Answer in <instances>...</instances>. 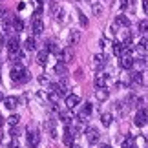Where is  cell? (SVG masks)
<instances>
[{
	"label": "cell",
	"mask_w": 148,
	"mask_h": 148,
	"mask_svg": "<svg viewBox=\"0 0 148 148\" xmlns=\"http://www.w3.org/2000/svg\"><path fill=\"white\" fill-rule=\"evenodd\" d=\"M11 79H13L15 82H29L31 81V75H29V71L26 70V68H22L20 64H16L13 70H11Z\"/></svg>",
	"instance_id": "6da1fadb"
},
{
	"label": "cell",
	"mask_w": 148,
	"mask_h": 148,
	"mask_svg": "<svg viewBox=\"0 0 148 148\" xmlns=\"http://www.w3.org/2000/svg\"><path fill=\"white\" fill-rule=\"evenodd\" d=\"M146 123H148V112L145 108H141V110H137V113L134 117V124L135 126H145Z\"/></svg>",
	"instance_id": "7a4b0ae2"
},
{
	"label": "cell",
	"mask_w": 148,
	"mask_h": 148,
	"mask_svg": "<svg viewBox=\"0 0 148 148\" xmlns=\"http://www.w3.org/2000/svg\"><path fill=\"white\" fill-rule=\"evenodd\" d=\"M81 102V97L75 93H70V95H66V101H64V104L68 110H73V108H77V104Z\"/></svg>",
	"instance_id": "3957f363"
},
{
	"label": "cell",
	"mask_w": 148,
	"mask_h": 148,
	"mask_svg": "<svg viewBox=\"0 0 148 148\" xmlns=\"http://www.w3.org/2000/svg\"><path fill=\"white\" fill-rule=\"evenodd\" d=\"M38 143H40V135H38L37 132H33V130H29V132H27V146L37 148Z\"/></svg>",
	"instance_id": "277c9868"
},
{
	"label": "cell",
	"mask_w": 148,
	"mask_h": 148,
	"mask_svg": "<svg viewBox=\"0 0 148 148\" xmlns=\"http://www.w3.org/2000/svg\"><path fill=\"white\" fill-rule=\"evenodd\" d=\"M99 137H101V134H99V130L95 128V126H90V128H86V139L90 141V143H97L99 141Z\"/></svg>",
	"instance_id": "5b68a950"
},
{
	"label": "cell",
	"mask_w": 148,
	"mask_h": 148,
	"mask_svg": "<svg viewBox=\"0 0 148 148\" xmlns=\"http://www.w3.org/2000/svg\"><path fill=\"white\" fill-rule=\"evenodd\" d=\"M92 112H93V104H92V102H84L82 110H81V113H79V119H82V121L86 123V119L92 115Z\"/></svg>",
	"instance_id": "8992f818"
},
{
	"label": "cell",
	"mask_w": 148,
	"mask_h": 148,
	"mask_svg": "<svg viewBox=\"0 0 148 148\" xmlns=\"http://www.w3.org/2000/svg\"><path fill=\"white\" fill-rule=\"evenodd\" d=\"M106 62H108V59H106V55H104V53H97V55H93V68H95V70H101V68H104V66H106Z\"/></svg>",
	"instance_id": "52a82bcc"
},
{
	"label": "cell",
	"mask_w": 148,
	"mask_h": 148,
	"mask_svg": "<svg viewBox=\"0 0 148 148\" xmlns=\"http://www.w3.org/2000/svg\"><path fill=\"white\" fill-rule=\"evenodd\" d=\"M79 40H81V31L79 29H71L70 31V35H68V46H77Z\"/></svg>",
	"instance_id": "ba28073f"
},
{
	"label": "cell",
	"mask_w": 148,
	"mask_h": 148,
	"mask_svg": "<svg viewBox=\"0 0 148 148\" xmlns=\"http://www.w3.org/2000/svg\"><path fill=\"white\" fill-rule=\"evenodd\" d=\"M93 82H95V86H97V88H106L108 82H110V77H108L106 73H99V75L95 77Z\"/></svg>",
	"instance_id": "9c48e42d"
},
{
	"label": "cell",
	"mask_w": 148,
	"mask_h": 148,
	"mask_svg": "<svg viewBox=\"0 0 148 148\" xmlns=\"http://www.w3.org/2000/svg\"><path fill=\"white\" fill-rule=\"evenodd\" d=\"M18 102H20L18 97H15V95H9V97L4 99V106L8 108V110H15V108L18 106Z\"/></svg>",
	"instance_id": "30bf717a"
},
{
	"label": "cell",
	"mask_w": 148,
	"mask_h": 148,
	"mask_svg": "<svg viewBox=\"0 0 148 148\" xmlns=\"http://www.w3.org/2000/svg\"><path fill=\"white\" fill-rule=\"evenodd\" d=\"M31 31H33V35H40L44 31V24H42L40 18H33L31 20Z\"/></svg>",
	"instance_id": "8fae6325"
},
{
	"label": "cell",
	"mask_w": 148,
	"mask_h": 148,
	"mask_svg": "<svg viewBox=\"0 0 148 148\" xmlns=\"http://www.w3.org/2000/svg\"><path fill=\"white\" fill-rule=\"evenodd\" d=\"M60 57H62V62H64V64H70V62H73V59H75L71 48H66L64 51H60Z\"/></svg>",
	"instance_id": "7c38bea8"
},
{
	"label": "cell",
	"mask_w": 148,
	"mask_h": 148,
	"mask_svg": "<svg viewBox=\"0 0 148 148\" xmlns=\"http://www.w3.org/2000/svg\"><path fill=\"white\" fill-rule=\"evenodd\" d=\"M9 53V60L11 62H18V60H24V53H22V49H13V51H8Z\"/></svg>",
	"instance_id": "4fadbf2b"
},
{
	"label": "cell",
	"mask_w": 148,
	"mask_h": 148,
	"mask_svg": "<svg viewBox=\"0 0 148 148\" xmlns=\"http://www.w3.org/2000/svg\"><path fill=\"white\" fill-rule=\"evenodd\" d=\"M134 145L135 148H148V139L145 135H137V137H134Z\"/></svg>",
	"instance_id": "5bb4252c"
},
{
	"label": "cell",
	"mask_w": 148,
	"mask_h": 148,
	"mask_svg": "<svg viewBox=\"0 0 148 148\" xmlns=\"http://www.w3.org/2000/svg\"><path fill=\"white\" fill-rule=\"evenodd\" d=\"M108 95H110V93H108L106 88H97V90H95V99L101 101V102H104L108 99Z\"/></svg>",
	"instance_id": "9a60e30c"
},
{
	"label": "cell",
	"mask_w": 148,
	"mask_h": 148,
	"mask_svg": "<svg viewBox=\"0 0 148 148\" xmlns=\"http://www.w3.org/2000/svg\"><path fill=\"white\" fill-rule=\"evenodd\" d=\"M137 51H139L141 55H146V53H148V37H146V38H141V40H139Z\"/></svg>",
	"instance_id": "2e32d148"
},
{
	"label": "cell",
	"mask_w": 148,
	"mask_h": 148,
	"mask_svg": "<svg viewBox=\"0 0 148 148\" xmlns=\"http://www.w3.org/2000/svg\"><path fill=\"white\" fill-rule=\"evenodd\" d=\"M35 60H37L38 66H44V64H46V60H48V51L46 49H44V51H38L37 57H35Z\"/></svg>",
	"instance_id": "e0dca14e"
},
{
	"label": "cell",
	"mask_w": 148,
	"mask_h": 148,
	"mask_svg": "<svg viewBox=\"0 0 148 148\" xmlns=\"http://www.w3.org/2000/svg\"><path fill=\"white\" fill-rule=\"evenodd\" d=\"M115 26H123V27H128L130 26V18L126 15H119L115 18Z\"/></svg>",
	"instance_id": "ac0fdd59"
},
{
	"label": "cell",
	"mask_w": 148,
	"mask_h": 148,
	"mask_svg": "<svg viewBox=\"0 0 148 148\" xmlns=\"http://www.w3.org/2000/svg\"><path fill=\"white\" fill-rule=\"evenodd\" d=\"M112 51H113L117 57H121L123 51H124V44H123L121 40H119V42H113V44H112Z\"/></svg>",
	"instance_id": "d6986e66"
},
{
	"label": "cell",
	"mask_w": 148,
	"mask_h": 148,
	"mask_svg": "<svg viewBox=\"0 0 148 148\" xmlns=\"http://www.w3.org/2000/svg\"><path fill=\"white\" fill-rule=\"evenodd\" d=\"M55 73H57V75H60V77H66L68 75V70H66V64H64V62H59V64H57L55 66Z\"/></svg>",
	"instance_id": "ffe728a7"
},
{
	"label": "cell",
	"mask_w": 148,
	"mask_h": 148,
	"mask_svg": "<svg viewBox=\"0 0 148 148\" xmlns=\"http://www.w3.org/2000/svg\"><path fill=\"white\" fill-rule=\"evenodd\" d=\"M73 137H75V135H73L70 130L66 128V132H64V139H62V141H64V145L71 148V146H73Z\"/></svg>",
	"instance_id": "44dd1931"
},
{
	"label": "cell",
	"mask_w": 148,
	"mask_h": 148,
	"mask_svg": "<svg viewBox=\"0 0 148 148\" xmlns=\"http://www.w3.org/2000/svg\"><path fill=\"white\" fill-rule=\"evenodd\" d=\"M24 48H26L27 51H35V48H37V40H35L33 37L26 38V42H24Z\"/></svg>",
	"instance_id": "7402d4cb"
},
{
	"label": "cell",
	"mask_w": 148,
	"mask_h": 148,
	"mask_svg": "<svg viewBox=\"0 0 148 148\" xmlns=\"http://www.w3.org/2000/svg\"><path fill=\"white\" fill-rule=\"evenodd\" d=\"M18 38H16V37H11L9 38V40H8V51H13V49H18L20 46H18Z\"/></svg>",
	"instance_id": "603a6c76"
},
{
	"label": "cell",
	"mask_w": 148,
	"mask_h": 148,
	"mask_svg": "<svg viewBox=\"0 0 148 148\" xmlns=\"http://www.w3.org/2000/svg\"><path fill=\"white\" fill-rule=\"evenodd\" d=\"M112 121H113V115H112V113H102V115H101V123L104 124V126H110Z\"/></svg>",
	"instance_id": "cb8c5ba5"
},
{
	"label": "cell",
	"mask_w": 148,
	"mask_h": 148,
	"mask_svg": "<svg viewBox=\"0 0 148 148\" xmlns=\"http://www.w3.org/2000/svg\"><path fill=\"white\" fill-rule=\"evenodd\" d=\"M13 29H15V31H22V29H24V20L18 18V16H15V20H13Z\"/></svg>",
	"instance_id": "d4e9b609"
},
{
	"label": "cell",
	"mask_w": 148,
	"mask_h": 148,
	"mask_svg": "<svg viewBox=\"0 0 148 148\" xmlns=\"http://www.w3.org/2000/svg\"><path fill=\"white\" fill-rule=\"evenodd\" d=\"M18 123H20V117H18V115H15V113H13V115H9V117H8V124H9L11 128L18 126Z\"/></svg>",
	"instance_id": "484cf974"
},
{
	"label": "cell",
	"mask_w": 148,
	"mask_h": 148,
	"mask_svg": "<svg viewBox=\"0 0 148 148\" xmlns=\"http://www.w3.org/2000/svg\"><path fill=\"white\" fill-rule=\"evenodd\" d=\"M137 27H139L141 33H148V20H141L137 24Z\"/></svg>",
	"instance_id": "4316f807"
},
{
	"label": "cell",
	"mask_w": 148,
	"mask_h": 148,
	"mask_svg": "<svg viewBox=\"0 0 148 148\" xmlns=\"http://www.w3.org/2000/svg\"><path fill=\"white\" fill-rule=\"evenodd\" d=\"M123 148H135L134 139H132V137H126V139L123 141Z\"/></svg>",
	"instance_id": "83f0119b"
},
{
	"label": "cell",
	"mask_w": 148,
	"mask_h": 148,
	"mask_svg": "<svg viewBox=\"0 0 148 148\" xmlns=\"http://www.w3.org/2000/svg\"><path fill=\"white\" fill-rule=\"evenodd\" d=\"M141 86H148V71H141Z\"/></svg>",
	"instance_id": "f1b7e54d"
},
{
	"label": "cell",
	"mask_w": 148,
	"mask_h": 148,
	"mask_svg": "<svg viewBox=\"0 0 148 148\" xmlns=\"http://www.w3.org/2000/svg\"><path fill=\"white\" fill-rule=\"evenodd\" d=\"M79 20H81V24H82V26H88V18L84 16L82 11H79Z\"/></svg>",
	"instance_id": "f546056e"
},
{
	"label": "cell",
	"mask_w": 148,
	"mask_h": 148,
	"mask_svg": "<svg viewBox=\"0 0 148 148\" xmlns=\"http://www.w3.org/2000/svg\"><path fill=\"white\" fill-rule=\"evenodd\" d=\"M92 8H93V13H95V15H101V13H102V8H101V5L92 4Z\"/></svg>",
	"instance_id": "4dcf8cb0"
},
{
	"label": "cell",
	"mask_w": 148,
	"mask_h": 148,
	"mask_svg": "<svg viewBox=\"0 0 148 148\" xmlns=\"http://www.w3.org/2000/svg\"><path fill=\"white\" fill-rule=\"evenodd\" d=\"M143 9H145V13L148 15V0H143Z\"/></svg>",
	"instance_id": "1f68e13d"
},
{
	"label": "cell",
	"mask_w": 148,
	"mask_h": 148,
	"mask_svg": "<svg viewBox=\"0 0 148 148\" xmlns=\"http://www.w3.org/2000/svg\"><path fill=\"white\" fill-rule=\"evenodd\" d=\"M24 8H26V4H24V2H18V5H16V9H18V11H22Z\"/></svg>",
	"instance_id": "d6a6232c"
},
{
	"label": "cell",
	"mask_w": 148,
	"mask_h": 148,
	"mask_svg": "<svg viewBox=\"0 0 148 148\" xmlns=\"http://www.w3.org/2000/svg\"><path fill=\"white\" fill-rule=\"evenodd\" d=\"M75 77H77V79H81V77H82V71H81V70H77V71H75Z\"/></svg>",
	"instance_id": "836d02e7"
},
{
	"label": "cell",
	"mask_w": 148,
	"mask_h": 148,
	"mask_svg": "<svg viewBox=\"0 0 148 148\" xmlns=\"http://www.w3.org/2000/svg\"><path fill=\"white\" fill-rule=\"evenodd\" d=\"M99 148H112V146H110V145H101Z\"/></svg>",
	"instance_id": "e575fe53"
},
{
	"label": "cell",
	"mask_w": 148,
	"mask_h": 148,
	"mask_svg": "<svg viewBox=\"0 0 148 148\" xmlns=\"http://www.w3.org/2000/svg\"><path fill=\"white\" fill-rule=\"evenodd\" d=\"M4 99H5V97L2 95V92H0V102H4Z\"/></svg>",
	"instance_id": "d590c367"
},
{
	"label": "cell",
	"mask_w": 148,
	"mask_h": 148,
	"mask_svg": "<svg viewBox=\"0 0 148 148\" xmlns=\"http://www.w3.org/2000/svg\"><path fill=\"white\" fill-rule=\"evenodd\" d=\"M2 124H4V119H2V115H0V128H2Z\"/></svg>",
	"instance_id": "8d00e7d4"
},
{
	"label": "cell",
	"mask_w": 148,
	"mask_h": 148,
	"mask_svg": "<svg viewBox=\"0 0 148 148\" xmlns=\"http://www.w3.org/2000/svg\"><path fill=\"white\" fill-rule=\"evenodd\" d=\"M0 84H2V77H0Z\"/></svg>",
	"instance_id": "74e56055"
}]
</instances>
